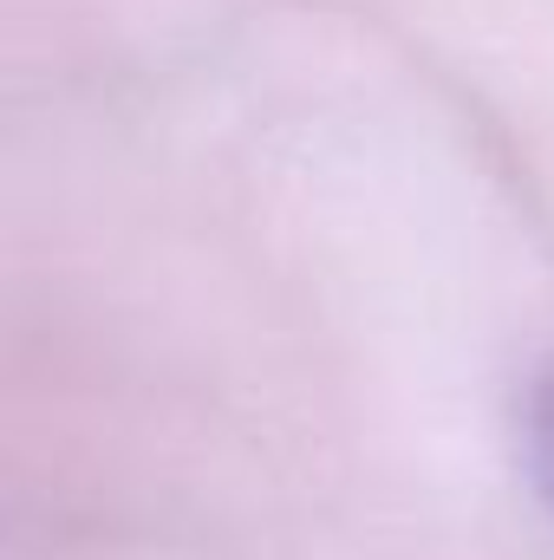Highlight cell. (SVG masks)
Listing matches in <instances>:
<instances>
[{"mask_svg": "<svg viewBox=\"0 0 554 560\" xmlns=\"http://www.w3.org/2000/svg\"><path fill=\"white\" fill-rule=\"evenodd\" d=\"M522 450H529V476L542 489V502L554 509V372L535 378L529 411H522Z\"/></svg>", "mask_w": 554, "mask_h": 560, "instance_id": "cell-1", "label": "cell"}]
</instances>
